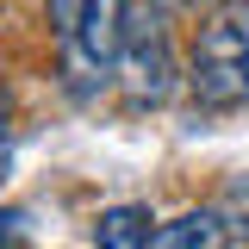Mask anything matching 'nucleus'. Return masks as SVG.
<instances>
[{"mask_svg": "<svg viewBox=\"0 0 249 249\" xmlns=\"http://www.w3.org/2000/svg\"><path fill=\"white\" fill-rule=\"evenodd\" d=\"M124 25H131V0H50V31H56L62 81L75 100H93L119 75Z\"/></svg>", "mask_w": 249, "mask_h": 249, "instance_id": "1", "label": "nucleus"}, {"mask_svg": "<svg viewBox=\"0 0 249 249\" xmlns=\"http://www.w3.org/2000/svg\"><path fill=\"white\" fill-rule=\"evenodd\" d=\"M187 88L206 112L249 106V0H212L193 31Z\"/></svg>", "mask_w": 249, "mask_h": 249, "instance_id": "2", "label": "nucleus"}, {"mask_svg": "<svg viewBox=\"0 0 249 249\" xmlns=\"http://www.w3.org/2000/svg\"><path fill=\"white\" fill-rule=\"evenodd\" d=\"M175 50H168V31L162 13H143L124 25V50H119V88L131 106H168L175 100Z\"/></svg>", "mask_w": 249, "mask_h": 249, "instance_id": "3", "label": "nucleus"}, {"mask_svg": "<svg viewBox=\"0 0 249 249\" xmlns=\"http://www.w3.org/2000/svg\"><path fill=\"white\" fill-rule=\"evenodd\" d=\"M150 224H156L150 206H106L100 224H93V243H100V249H150L156 243Z\"/></svg>", "mask_w": 249, "mask_h": 249, "instance_id": "4", "label": "nucleus"}, {"mask_svg": "<svg viewBox=\"0 0 249 249\" xmlns=\"http://www.w3.org/2000/svg\"><path fill=\"white\" fill-rule=\"evenodd\" d=\"M150 249H231V231H224L218 212H181L175 224L156 231Z\"/></svg>", "mask_w": 249, "mask_h": 249, "instance_id": "5", "label": "nucleus"}, {"mask_svg": "<svg viewBox=\"0 0 249 249\" xmlns=\"http://www.w3.org/2000/svg\"><path fill=\"white\" fill-rule=\"evenodd\" d=\"M218 218H224V231H231V243H249V168L243 175H231V181L218 187Z\"/></svg>", "mask_w": 249, "mask_h": 249, "instance_id": "6", "label": "nucleus"}, {"mask_svg": "<svg viewBox=\"0 0 249 249\" xmlns=\"http://www.w3.org/2000/svg\"><path fill=\"white\" fill-rule=\"evenodd\" d=\"M19 237H25V212L6 206V212H0V243H19Z\"/></svg>", "mask_w": 249, "mask_h": 249, "instance_id": "7", "label": "nucleus"}, {"mask_svg": "<svg viewBox=\"0 0 249 249\" xmlns=\"http://www.w3.org/2000/svg\"><path fill=\"white\" fill-rule=\"evenodd\" d=\"M150 6L162 13V19H187V13H199L206 0H150Z\"/></svg>", "mask_w": 249, "mask_h": 249, "instance_id": "8", "label": "nucleus"}, {"mask_svg": "<svg viewBox=\"0 0 249 249\" xmlns=\"http://www.w3.org/2000/svg\"><path fill=\"white\" fill-rule=\"evenodd\" d=\"M0 119H6V93H0Z\"/></svg>", "mask_w": 249, "mask_h": 249, "instance_id": "9", "label": "nucleus"}]
</instances>
